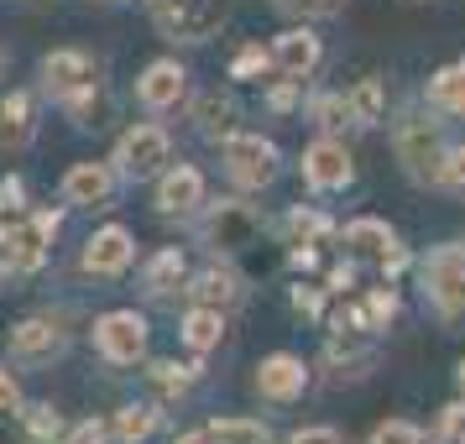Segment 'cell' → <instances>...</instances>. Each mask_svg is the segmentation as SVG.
Wrapping results in <instances>:
<instances>
[{
	"label": "cell",
	"mask_w": 465,
	"mask_h": 444,
	"mask_svg": "<svg viewBox=\"0 0 465 444\" xmlns=\"http://www.w3.org/2000/svg\"><path fill=\"white\" fill-rule=\"evenodd\" d=\"M220 147H225V173H231V183H241V189H267V183H277L282 152H277L267 136L235 131V136H225Z\"/></svg>",
	"instance_id": "cell-6"
},
{
	"label": "cell",
	"mask_w": 465,
	"mask_h": 444,
	"mask_svg": "<svg viewBox=\"0 0 465 444\" xmlns=\"http://www.w3.org/2000/svg\"><path fill=\"white\" fill-rule=\"evenodd\" d=\"M298 100H303V79H288V74H282V84L267 89V105H272L277 115H288V110H293Z\"/></svg>",
	"instance_id": "cell-37"
},
{
	"label": "cell",
	"mask_w": 465,
	"mask_h": 444,
	"mask_svg": "<svg viewBox=\"0 0 465 444\" xmlns=\"http://www.w3.org/2000/svg\"><path fill=\"white\" fill-rule=\"evenodd\" d=\"M178 335H183V345H189L193 356H210L214 345H220V335H225V314L193 303L189 314H183V324H178Z\"/></svg>",
	"instance_id": "cell-22"
},
{
	"label": "cell",
	"mask_w": 465,
	"mask_h": 444,
	"mask_svg": "<svg viewBox=\"0 0 465 444\" xmlns=\"http://www.w3.org/2000/svg\"><path fill=\"white\" fill-rule=\"evenodd\" d=\"M37 142V100L26 89L0 94V152H26Z\"/></svg>",
	"instance_id": "cell-18"
},
{
	"label": "cell",
	"mask_w": 465,
	"mask_h": 444,
	"mask_svg": "<svg viewBox=\"0 0 465 444\" xmlns=\"http://www.w3.org/2000/svg\"><path fill=\"white\" fill-rule=\"evenodd\" d=\"M0 210H26V183L22 178H5V183H0Z\"/></svg>",
	"instance_id": "cell-42"
},
{
	"label": "cell",
	"mask_w": 465,
	"mask_h": 444,
	"mask_svg": "<svg viewBox=\"0 0 465 444\" xmlns=\"http://www.w3.org/2000/svg\"><path fill=\"white\" fill-rule=\"evenodd\" d=\"M429 110L440 115H460L465 121V64H450L429 79Z\"/></svg>",
	"instance_id": "cell-24"
},
{
	"label": "cell",
	"mask_w": 465,
	"mask_h": 444,
	"mask_svg": "<svg viewBox=\"0 0 465 444\" xmlns=\"http://www.w3.org/2000/svg\"><path fill=\"white\" fill-rule=\"evenodd\" d=\"M392 152H398L402 173H408L413 183H434L440 157H444L440 121H429L423 110H402L398 121H392Z\"/></svg>",
	"instance_id": "cell-1"
},
{
	"label": "cell",
	"mask_w": 465,
	"mask_h": 444,
	"mask_svg": "<svg viewBox=\"0 0 465 444\" xmlns=\"http://www.w3.org/2000/svg\"><path fill=\"white\" fill-rule=\"evenodd\" d=\"M68 356V330L53 314H32L11 330V360L37 371V366H53V360Z\"/></svg>",
	"instance_id": "cell-10"
},
{
	"label": "cell",
	"mask_w": 465,
	"mask_h": 444,
	"mask_svg": "<svg viewBox=\"0 0 465 444\" xmlns=\"http://www.w3.org/2000/svg\"><path fill=\"white\" fill-rule=\"evenodd\" d=\"M272 68V53L262 43H246L241 53H235V64H231V79H252V74H267Z\"/></svg>",
	"instance_id": "cell-35"
},
{
	"label": "cell",
	"mask_w": 465,
	"mask_h": 444,
	"mask_svg": "<svg viewBox=\"0 0 465 444\" xmlns=\"http://www.w3.org/2000/svg\"><path fill=\"white\" fill-rule=\"evenodd\" d=\"M345 252H351V261H366V267H377L381 277H392L408 267V252H402L398 231L387 225V220H351L345 225Z\"/></svg>",
	"instance_id": "cell-9"
},
{
	"label": "cell",
	"mask_w": 465,
	"mask_h": 444,
	"mask_svg": "<svg viewBox=\"0 0 465 444\" xmlns=\"http://www.w3.org/2000/svg\"><path fill=\"white\" fill-rule=\"evenodd\" d=\"M43 89L58 100V105H74L100 89V64L89 58L84 47H58L43 58Z\"/></svg>",
	"instance_id": "cell-8"
},
{
	"label": "cell",
	"mask_w": 465,
	"mask_h": 444,
	"mask_svg": "<svg viewBox=\"0 0 465 444\" xmlns=\"http://www.w3.org/2000/svg\"><path fill=\"white\" fill-rule=\"evenodd\" d=\"M199 235H204V246L214 256H241L262 241V214L252 204H241V199H220V204H210Z\"/></svg>",
	"instance_id": "cell-5"
},
{
	"label": "cell",
	"mask_w": 465,
	"mask_h": 444,
	"mask_svg": "<svg viewBox=\"0 0 465 444\" xmlns=\"http://www.w3.org/2000/svg\"><path fill=\"white\" fill-rule=\"evenodd\" d=\"M330 235H335V225H330V214H319L314 204L288 210V246H324Z\"/></svg>",
	"instance_id": "cell-28"
},
{
	"label": "cell",
	"mask_w": 465,
	"mask_h": 444,
	"mask_svg": "<svg viewBox=\"0 0 465 444\" xmlns=\"http://www.w3.org/2000/svg\"><path fill=\"white\" fill-rule=\"evenodd\" d=\"M183 282H189V256L178 252V246H163V252L142 267V293H147V298L183 293Z\"/></svg>",
	"instance_id": "cell-21"
},
{
	"label": "cell",
	"mask_w": 465,
	"mask_h": 444,
	"mask_svg": "<svg viewBox=\"0 0 465 444\" xmlns=\"http://www.w3.org/2000/svg\"><path fill=\"white\" fill-rule=\"evenodd\" d=\"M193 126L204 142H225L241 131V105H235V94H220V89H204L199 100H193Z\"/></svg>",
	"instance_id": "cell-20"
},
{
	"label": "cell",
	"mask_w": 465,
	"mask_h": 444,
	"mask_svg": "<svg viewBox=\"0 0 465 444\" xmlns=\"http://www.w3.org/2000/svg\"><path fill=\"white\" fill-rule=\"evenodd\" d=\"M293 309H298L303 319H319V314H324V293H319V288H303V282H298V288H293Z\"/></svg>",
	"instance_id": "cell-41"
},
{
	"label": "cell",
	"mask_w": 465,
	"mask_h": 444,
	"mask_svg": "<svg viewBox=\"0 0 465 444\" xmlns=\"http://www.w3.org/2000/svg\"><path fill=\"white\" fill-rule=\"evenodd\" d=\"M434 439L440 444H465V398L460 402H450L440 413V429H434Z\"/></svg>",
	"instance_id": "cell-36"
},
{
	"label": "cell",
	"mask_w": 465,
	"mask_h": 444,
	"mask_svg": "<svg viewBox=\"0 0 465 444\" xmlns=\"http://www.w3.org/2000/svg\"><path fill=\"white\" fill-rule=\"evenodd\" d=\"M157 419H163V413H157L152 402H126V408L115 413V423H110V434L121 444H147L152 434H157Z\"/></svg>",
	"instance_id": "cell-27"
},
{
	"label": "cell",
	"mask_w": 465,
	"mask_h": 444,
	"mask_svg": "<svg viewBox=\"0 0 465 444\" xmlns=\"http://www.w3.org/2000/svg\"><path fill=\"white\" fill-rule=\"evenodd\" d=\"M402 5H419V0H402Z\"/></svg>",
	"instance_id": "cell-46"
},
{
	"label": "cell",
	"mask_w": 465,
	"mask_h": 444,
	"mask_svg": "<svg viewBox=\"0 0 465 444\" xmlns=\"http://www.w3.org/2000/svg\"><path fill=\"white\" fill-rule=\"evenodd\" d=\"M309 121H314L319 136H340V131L356 126V115H351V100H345L340 89H324V94H314V100H309Z\"/></svg>",
	"instance_id": "cell-25"
},
{
	"label": "cell",
	"mask_w": 465,
	"mask_h": 444,
	"mask_svg": "<svg viewBox=\"0 0 465 444\" xmlns=\"http://www.w3.org/2000/svg\"><path fill=\"white\" fill-rule=\"evenodd\" d=\"M455 381H460V398H465V360H460V371H455Z\"/></svg>",
	"instance_id": "cell-45"
},
{
	"label": "cell",
	"mask_w": 465,
	"mask_h": 444,
	"mask_svg": "<svg viewBox=\"0 0 465 444\" xmlns=\"http://www.w3.org/2000/svg\"><path fill=\"white\" fill-rule=\"evenodd\" d=\"M288 444H351V439H345L340 429H330V423H314V429H298Z\"/></svg>",
	"instance_id": "cell-40"
},
{
	"label": "cell",
	"mask_w": 465,
	"mask_h": 444,
	"mask_svg": "<svg viewBox=\"0 0 465 444\" xmlns=\"http://www.w3.org/2000/svg\"><path fill=\"white\" fill-rule=\"evenodd\" d=\"M309 392V366L303 356H288V350H277L256 366V398L267 402H298Z\"/></svg>",
	"instance_id": "cell-15"
},
{
	"label": "cell",
	"mask_w": 465,
	"mask_h": 444,
	"mask_svg": "<svg viewBox=\"0 0 465 444\" xmlns=\"http://www.w3.org/2000/svg\"><path fill=\"white\" fill-rule=\"evenodd\" d=\"M423 298L444 324L465 319V246H434L423 261Z\"/></svg>",
	"instance_id": "cell-3"
},
{
	"label": "cell",
	"mask_w": 465,
	"mask_h": 444,
	"mask_svg": "<svg viewBox=\"0 0 465 444\" xmlns=\"http://www.w3.org/2000/svg\"><path fill=\"white\" fill-rule=\"evenodd\" d=\"M152 26L168 43H210L225 26V0H152Z\"/></svg>",
	"instance_id": "cell-2"
},
{
	"label": "cell",
	"mask_w": 465,
	"mask_h": 444,
	"mask_svg": "<svg viewBox=\"0 0 465 444\" xmlns=\"http://www.w3.org/2000/svg\"><path fill=\"white\" fill-rule=\"evenodd\" d=\"M356 282V261H340V267H330V293H345Z\"/></svg>",
	"instance_id": "cell-43"
},
{
	"label": "cell",
	"mask_w": 465,
	"mask_h": 444,
	"mask_svg": "<svg viewBox=\"0 0 465 444\" xmlns=\"http://www.w3.org/2000/svg\"><path fill=\"white\" fill-rule=\"evenodd\" d=\"M173 444H214V434H210V423H204V429H193V434H178Z\"/></svg>",
	"instance_id": "cell-44"
},
{
	"label": "cell",
	"mask_w": 465,
	"mask_h": 444,
	"mask_svg": "<svg viewBox=\"0 0 465 444\" xmlns=\"http://www.w3.org/2000/svg\"><path fill=\"white\" fill-rule=\"evenodd\" d=\"M22 429H26V439L32 444H58L64 439V413L53 408V402H22Z\"/></svg>",
	"instance_id": "cell-29"
},
{
	"label": "cell",
	"mask_w": 465,
	"mask_h": 444,
	"mask_svg": "<svg viewBox=\"0 0 465 444\" xmlns=\"http://www.w3.org/2000/svg\"><path fill=\"white\" fill-rule=\"evenodd\" d=\"M183 94H189V68L178 64V58H157V64L142 68V79H136V100L152 110V115H168V110L183 105Z\"/></svg>",
	"instance_id": "cell-12"
},
{
	"label": "cell",
	"mask_w": 465,
	"mask_h": 444,
	"mask_svg": "<svg viewBox=\"0 0 465 444\" xmlns=\"http://www.w3.org/2000/svg\"><path fill=\"white\" fill-rule=\"evenodd\" d=\"M398 293H392V288H371V293H366V303H361V314H366V324H371V330H387V324H392V319H398Z\"/></svg>",
	"instance_id": "cell-31"
},
{
	"label": "cell",
	"mask_w": 465,
	"mask_h": 444,
	"mask_svg": "<svg viewBox=\"0 0 465 444\" xmlns=\"http://www.w3.org/2000/svg\"><path fill=\"white\" fill-rule=\"evenodd\" d=\"M22 413V387H16V377L0 366V423H11Z\"/></svg>",
	"instance_id": "cell-39"
},
{
	"label": "cell",
	"mask_w": 465,
	"mask_h": 444,
	"mask_svg": "<svg viewBox=\"0 0 465 444\" xmlns=\"http://www.w3.org/2000/svg\"><path fill=\"white\" fill-rule=\"evenodd\" d=\"M173 163V136L163 126H131L121 142H115V157H110V168L115 178H126V183H147L157 173Z\"/></svg>",
	"instance_id": "cell-4"
},
{
	"label": "cell",
	"mask_w": 465,
	"mask_h": 444,
	"mask_svg": "<svg viewBox=\"0 0 465 444\" xmlns=\"http://www.w3.org/2000/svg\"><path fill=\"white\" fill-rule=\"evenodd\" d=\"M94 350L105 366H142L147 360V319L136 309H110L94 319Z\"/></svg>",
	"instance_id": "cell-7"
},
{
	"label": "cell",
	"mask_w": 465,
	"mask_h": 444,
	"mask_svg": "<svg viewBox=\"0 0 465 444\" xmlns=\"http://www.w3.org/2000/svg\"><path fill=\"white\" fill-rule=\"evenodd\" d=\"M282 16H298V22H324V16H340L345 0H272Z\"/></svg>",
	"instance_id": "cell-32"
},
{
	"label": "cell",
	"mask_w": 465,
	"mask_h": 444,
	"mask_svg": "<svg viewBox=\"0 0 465 444\" xmlns=\"http://www.w3.org/2000/svg\"><path fill=\"white\" fill-rule=\"evenodd\" d=\"M210 434L214 444H272V429L262 419H214Z\"/></svg>",
	"instance_id": "cell-30"
},
{
	"label": "cell",
	"mask_w": 465,
	"mask_h": 444,
	"mask_svg": "<svg viewBox=\"0 0 465 444\" xmlns=\"http://www.w3.org/2000/svg\"><path fill=\"white\" fill-rule=\"evenodd\" d=\"M157 214H193L204 204V173L189 168V163H168L157 173Z\"/></svg>",
	"instance_id": "cell-16"
},
{
	"label": "cell",
	"mask_w": 465,
	"mask_h": 444,
	"mask_svg": "<svg viewBox=\"0 0 465 444\" xmlns=\"http://www.w3.org/2000/svg\"><path fill=\"white\" fill-rule=\"evenodd\" d=\"M183 293L193 298V303H204V309H235L241 298H246V282H241V272L235 267H204L199 277H189V288Z\"/></svg>",
	"instance_id": "cell-19"
},
{
	"label": "cell",
	"mask_w": 465,
	"mask_h": 444,
	"mask_svg": "<svg viewBox=\"0 0 465 444\" xmlns=\"http://www.w3.org/2000/svg\"><path fill=\"white\" fill-rule=\"evenodd\" d=\"M272 68L277 74H288V79H309L319 68V58H324V43H319L309 26H288V32H277L272 37Z\"/></svg>",
	"instance_id": "cell-17"
},
{
	"label": "cell",
	"mask_w": 465,
	"mask_h": 444,
	"mask_svg": "<svg viewBox=\"0 0 465 444\" xmlns=\"http://www.w3.org/2000/svg\"><path fill=\"white\" fill-rule=\"evenodd\" d=\"M115 168L110 163H74L64 173V204L74 210H110L115 204Z\"/></svg>",
	"instance_id": "cell-13"
},
{
	"label": "cell",
	"mask_w": 465,
	"mask_h": 444,
	"mask_svg": "<svg viewBox=\"0 0 465 444\" xmlns=\"http://www.w3.org/2000/svg\"><path fill=\"white\" fill-rule=\"evenodd\" d=\"M298 168H303V183H309L314 193H340V189H351V178H356V163H351L345 142H335V136L309 142Z\"/></svg>",
	"instance_id": "cell-11"
},
{
	"label": "cell",
	"mask_w": 465,
	"mask_h": 444,
	"mask_svg": "<svg viewBox=\"0 0 465 444\" xmlns=\"http://www.w3.org/2000/svg\"><path fill=\"white\" fill-rule=\"evenodd\" d=\"M371 444H434V439L423 434L419 423H408V419H387V423H377Z\"/></svg>",
	"instance_id": "cell-33"
},
{
	"label": "cell",
	"mask_w": 465,
	"mask_h": 444,
	"mask_svg": "<svg viewBox=\"0 0 465 444\" xmlns=\"http://www.w3.org/2000/svg\"><path fill=\"white\" fill-rule=\"evenodd\" d=\"M193 377H199V366H178V360H152L147 366V387L157 392V402H183Z\"/></svg>",
	"instance_id": "cell-23"
},
{
	"label": "cell",
	"mask_w": 465,
	"mask_h": 444,
	"mask_svg": "<svg viewBox=\"0 0 465 444\" xmlns=\"http://www.w3.org/2000/svg\"><path fill=\"white\" fill-rule=\"evenodd\" d=\"M434 183H440V189H450V193H465V147H444Z\"/></svg>",
	"instance_id": "cell-34"
},
{
	"label": "cell",
	"mask_w": 465,
	"mask_h": 444,
	"mask_svg": "<svg viewBox=\"0 0 465 444\" xmlns=\"http://www.w3.org/2000/svg\"><path fill=\"white\" fill-rule=\"evenodd\" d=\"M345 100H351V115H356V126H381V121H387V84H381L377 74L356 79V89H351Z\"/></svg>",
	"instance_id": "cell-26"
},
{
	"label": "cell",
	"mask_w": 465,
	"mask_h": 444,
	"mask_svg": "<svg viewBox=\"0 0 465 444\" xmlns=\"http://www.w3.org/2000/svg\"><path fill=\"white\" fill-rule=\"evenodd\" d=\"M136 261V241L126 225H105L84 241V272L89 277H126Z\"/></svg>",
	"instance_id": "cell-14"
},
{
	"label": "cell",
	"mask_w": 465,
	"mask_h": 444,
	"mask_svg": "<svg viewBox=\"0 0 465 444\" xmlns=\"http://www.w3.org/2000/svg\"><path fill=\"white\" fill-rule=\"evenodd\" d=\"M58 444H110V429L100 419H84V423H74V429H64Z\"/></svg>",
	"instance_id": "cell-38"
}]
</instances>
